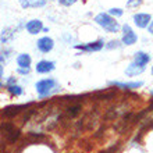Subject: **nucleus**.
Wrapping results in <instances>:
<instances>
[{"label":"nucleus","mask_w":153,"mask_h":153,"mask_svg":"<svg viewBox=\"0 0 153 153\" xmlns=\"http://www.w3.org/2000/svg\"><path fill=\"white\" fill-rule=\"evenodd\" d=\"M95 21H96L97 24L103 27L106 31H109V32H117L118 31V22L114 20L113 17H110L109 14H105V13H100V14H97L95 17Z\"/></svg>","instance_id":"obj_1"},{"label":"nucleus","mask_w":153,"mask_h":153,"mask_svg":"<svg viewBox=\"0 0 153 153\" xmlns=\"http://www.w3.org/2000/svg\"><path fill=\"white\" fill-rule=\"evenodd\" d=\"M36 91L40 97H45L53 92L59 91V85L54 79H42L36 84Z\"/></svg>","instance_id":"obj_2"},{"label":"nucleus","mask_w":153,"mask_h":153,"mask_svg":"<svg viewBox=\"0 0 153 153\" xmlns=\"http://www.w3.org/2000/svg\"><path fill=\"white\" fill-rule=\"evenodd\" d=\"M123 32H124V35H123V43L124 45H134L137 42V35H135V32L131 29L129 25L125 24L124 27H123Z\"/></svg>","instance_id":"obj_3"},{"label":"nucleus","mask_w":153,"mask_h":153,"mask_svg":"<svg viewBox=\"0 0 153 153\" xmlns=\"http://www.w3.org/2000/svg\"><path fill=\"white\" fill-rule=\"evenodd\" d=\"M36 45H38V49H39L42 53H48L53 49V39H50V38H48V36L40 38Z\"/></svg>","instance_id":"obj_4"},{"label":"nucleus","mask_w":153,"mask_h":153,"mask_svg":"<svg viewBox=\"0 0 153 153\" xmlns=\"http://www.w3.org/2000/svg\"><path fill=\"white\" fill-rule=\"evenodd\" d=\"M103 42L102 40H96V42H92V43L89 45H78L76 46V49H81V50H85V52H97V50H100L102 48H103Z\"/></svg>","instance_id":"obj_5"},{"label":"nucleus","mask_w":153,"mask_h":153,"mask_svg":"<svg viewBox=\"0 0 153 153\" xmlns=\"http://www.w3.org/2000/svg\"><path fill=\"white\" fill-rule=\"evenodd\" d=\"M150 16L149 14H135L134 16V22L139 27V28H145L149 25Z\"/></svg>","instance_id":"obj_6"},{"label":"nucleus","mask_w":153,"mask_h":153,"mask_svg":"<svg viewBox=\"0 0 153 153\" xmlns=\"http://www.w3.org/2000/svg\"><path fill=\"white\" fill-rule=\"evenodd\" d=\"M54 68V63L53 61H48V60H42L38 63L36 65V71L40 74H45V73H49Z\"/></svg>","instance_id":"obj_7"},{"label":"nucleus","mask_w":153,"mask_h":153,"mask_svg":"<svg viewBox=\"0 0 153 153\" xmlns=\"http://www.w3.org/2000/svg\"><path fill=\"white\" fill-rule=\"evenodd\" d=\"M27 29H28L29 33L36 35V33L40 32V29H43V25H42V22H40L39 20H32L27 24Z\"/></svg>","instance_id":"obj_8"},{"label":"nucleus","mask_w":153,"mask_h":153,"mask_svg":"<svg viewBox=\"0 0 153 153\" xmlns=\"http://www.w3.org/2000/svg\"><path fill=\"white\" fill-rule=\"evenodd\" d=\"M143 70H145V65H139L137 63H132V64L128 65V68L125 70V74L128 76H135L138 74L143 73Z\"/></svg>","instance_id":"obj_9"},{"label":"nucleus","mask_w":153,"mask_h":153,"mask_svg":"<svg viewBox=\"0 0 153 153\" xmlns=\"http://www.w3.org/2000/svg\"><path fill=\"white\" fill-rule=\"evenodd\" d=\"M20 4L24 8L28 7H43L46 4V0H20Z\"/></svg>","instance_id":"obj_10"},{"label":"nucleus","mask_w":153,"mask_h":153,"mask_svg":"<svg viewBox=\"0 0 153 153\" xmlns=\"http://www.w3.org/2000/svg\"><path fill=\"white\" fill-rule=\"evenodd\" d=\"M21 109H27V106H8L3 110V114L6 117H14L21 111Z\"/></svg>","instance_id":"obj_11"},{"label":"nucleus","mask_w":153,"mask_h":153,"mask_svg":"<svg viewBox=\"0 0 153 153\" xmlns=\"http://www.w3.org/2000/svg\"><path fill=\"white\" fill-rule=\"evenodd\" d=\"M17 63L20 65V68H29V65H31V57L28 54H20V56L17 57Z\"/></svg>","instance_id":"obj_12"},{"label":"nucleus","mask_w":153,"mask_h":153,"mask_svg":"<svg viewBox=\"0 0 153 153\" xmlns=\"http://www.w3.org/2000/svg\"><path fill=\"white\" fill-rule=\"evenodd\" d=\"M149 60H150V56L143 52H138L135 54V63L139 65H145L146 63H149Z\"/></svg>","instance_id":"obj_13"},{"label":"nucleus","mask_w":153,"mask_h":153,"mask_svg":"<svg viewBox=\"0 0 153 153\" xmlns=\"http://www.w3.org/2000/svg\"><path fill=\"white\" fill-rule=\"evenodd\" d=\"M110 85H113V86H120V88H124V89H134V88L142 86V82H128V84H123V82H110Z\"/></svg>","instance_id":"obj_14"},{"label":"nucleus","mask_w":153,"mask_h":153,"mask_svg":"<svg viewBox=\"0 0 153 153\" xmlns=\"http://www.w3.org/2000/svg\"><path fill=\"white\" fill-rule=\"evenodd\" d=\"M79 110H81V106H79V105L70 106V107H67V116L73 118V117H75L76 114L79 113Z\"/></svg>","instance_id":"obj_15"},{"label":"nucleus","mask_w":153,"mask_h":153,"mask_svg":"<svg viewBox=\"0 0 153 153\" xmlns=\"http://www.w3.org/2000/svg\"><path fill=\"white\" fill-rule=\"evenodd\" d=\"M7 91L11 95H14V96H20L21 93H22V89H21V86H18V85H8Z\"/></svg>","instance_id":"obj_16"},{"label":"nucleus","mask_w":153,"mask_h":153,"mask_svg":"<svg viewBox=\"0 0 153 153\" xmlns=\"http://www.w3.org/2000/svg\"><path fill=\"white\" fill-rule=\"evenodd\" d=\"M116 96V93L114 92H99L96 95L97 99H100V100H109L110 97H113Z\"/></svg>","instance_id":"obj_17"},{"label":"nucleus","mask_w":153,"mask_h":153,"mask_svg":"<svg viewBox=\"0 0 153 153\" xmlns=\"http://www.w3.org/2000/svg\"><path fill=\"white\" fill-rule=\"evenodd\" d=\"M13 38V32L10 31V29H6V31H3V33H1V43H7L8 40Z\"/></svg>","instance_id":"obj_18"},{"label":"nucleus","mask_w":153,"mask_h":153,"mask_svg":"<svg viewBox=\"0 0 153 153\" xmlns=\"http://www.w3.org/2000/svg\"><path fill=\"white\" fill-rule=\"evenodd\" d=\"M142 3V0H127V6L128 7H138Z\"/></svg>","instance_id":"obj_19"},{"label":"nucleus","mask_w":153,"mask_h":153,"mask_svg":"<svg viewBox=\"0 0 153 153\" xmlns=\"http://www.w3.org/2000/svg\"><path fill=\"white\" fill-rule=\"evenodd\" d=\"M110 14H111V16H116V17H120V16H123V10H120V8H111V10H110Z\"/></svg>","instance_id":"obj_20"},{"label":"nucleus","mask_w":153,"mask_h":153,"mask_svg":"<svg viewBox=\"0 0 153 153\" xmlns=\"http://www.w3.org/2000/svg\"><path fill=\"white\" fill-rule=\"evenodd\" d=\"M106 46H107V48H109V49H113V48H120L121 45L118 43L117 40H111V42H109V43L106 45Z\"/></svg>","instance_id":"obj_21"},{"label":"nucleus","mask_w":153,"mask_h":153,"mask_svg":"<svg viewBox=\"0 0 153 153\" xmlns=\"http://www.w3.org/2000/svg\"><path fill=\"white\" fill-rule=\"evenodd\" d=\"M63 6H71V4H74L76 1V0H59Z\"/></svg>","instance_id":"obj_22"},{"label":"nucleus","mask_w":153,"mask_h":153,"mask_svg":"<svg viewBox=\"0 0 153 153\" xmlns=\"http://www.w3.org/2000/svg\"><path fill=\"white\" fill-rule=\"evenodd\" d=\"M18 73H20V74H28L29 73V68H18Z\"/></svg>","instance_id":"obj_23"},{"label":"nucleus","mask_w":153,"mask_h":153,"mask_svg":"<svg viewBox=\"0 0 153 153\" xmlns=\"http://www.w3.org/2000/svg\"><path fill=\"white\" fill-rule=\"evenodd\" d=\"M14 82H16V78H10V79L7 81V84L8 85H11V84H14Z\"/></svg>","instance_id":"obj_24"},{"label":"nucleus","mask_w":153,"mask_h":153,"mask_svg":"<svg viewBox=\"0 0 153 153\" xmlns=\"http://www.w3.org/2000/svg\"><path fill=\"white\" fill-rule=\"evenodd\" d=\"M149 32L153 35V21H152V22H150V25H149Z\"/></svg>","instance_id":"obj_25"},{"label":"nucleus","mask_w":153,"mask_h":153,"mask_svg":"<svg viewBox=\"0 0 153 153\" xmlns=\"http://www.w3.org/2000/svg\"><path fill=\"white\" fill-rule=\"evenodd\" d=\"M152 95H153V91H152Z\"/></svg>","instance_id":"obj_26"},{"label":"nucleus","mask_w":153,"mask_h":153,"mask_svg":"<svg viewBox=\"0 0 153 153\" xmlns=\"http://www.w3.org/2000/svg\"><path fill=\"white\" fill-rule=\"evenodd\" d=\"M152 73H153V68H152Z\"/></svg>","instance_id":"obj_27"}]
</instances>
